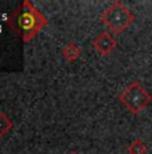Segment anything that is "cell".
I'll return each instance as SVG.
<instances>
[{
  "label": "cell",
  "mask_w": 152,
  "mask_h": 154,
  "mask_svg": "<svg viewBox=\"0 0 152 154\" xmlns=\"http://www.w3.org/2000/svg\"><path fill=\"white\" fill-rule=\"evenodd\" d=\"M49 20L30 0H24L8 16L7 24L24 43L32 40L47 26Z\"/></svg>",
  "instance_id": "6da1fadb"
},
{
  "label": "cell",
  "mask_w": 152,
  "mask_h": 154,
  "mask_svg": "<svg viewBox=\"0 0 152 154\" xmlns=\"http://www.w3.org/2000/svg\"><path fill=\"white\" fill-rule=\"evenodd\" d=\"M135 22V15L121 2H113L101 15V23L112 34L120 35Z\"/></svg>",
  "instance_id": "7a4b0ae2"
},
{
  "label": "cell",
  "mask_w": 152,
  "mask_h": 154,
  "mask_svg": "<svg viewBox=\"0 0 152 154\" xmlns=\"http://www.w3.org/2000/svg\"><path fill=\"white\" fill-rule=\"evenodd\" d=\"M117 99L131 114L137 115L152 102V94L139 81H132L118 94Z\"/></svg>",
  "instance_id": "3957f363"
},
{
  "label": "cell",
  "mask_w": 152,
  "mask_h": 154,
  "mask_svg": "<svg viewBox=\"0 0 152 154\" xmlns=\"http://www.w3.org/2000/svg\"><path fill=\"white\" fill-rule=\"evenodd\" d=\"M92 44H93V48L96 50L101 56H106V55L112 54L116 50V47H117V40H116L115 35H113L112 32L102 31L94 38Z\"/></svg>",
  "instance_id": "277c9868"
},
{
  "label": "cell",
  "mask_w": 152,
  "mask_h": 154,
  "mask_svg": "<svg viewBox=\"0 0 152 154\" xmlns=\"http://www.w3.org/2000/svg\"><path fill=\"white\" fill-rule=\"evenodd\" d=\"M61 54H62V58H63L66 62H69V63H73V62L78 60V59L81 58L82 50L79 48V47L77 46L76 43L70 42V43H67L66 46L63 47V48H62Z\"/></svg>",
  "instance_id": "5b68a950"
},
{
  "label": "cell",
  "mask_w": 152,
  "mask_h": 154,
  "mask_svg": "<svg viewBox=\"0 0 152 154\" xmlns=\"http://www.w3.org/2000/svg\"><path fill=\"white\" fill-rule=\"evenodd\" d=\"M128 154H148V146L144 141L141 140H133L127 146Z\"/></svg>",
  "instance_id": "8992f818"
},
{
  "label": "cell",
  "mask_w": 152,
  "mask_h": 154,
  "mask_svg": "<svg viewBox=\"0 0 152 154\" xmlns=\"http://www.w3.org/2000/svg\"><path fill=\"white\" fill-rule=\"evenodd\" d=\"M12 127H14V123L10 119V117L7 114H4L3 111H0V138L7 135L12 130Z\"/></svg>",
  "instance_id": "52a82bcc"
},
{
  "label": "cell",
  "mask_w": 152,
  "mask_h": 154,
  "mask_svg": "<svg viewBox=\"0 0 152 154\" xmlns=\"http://www.w3.org/2000/svg\"><path fill=\"white\" fill-rule=\"evenodd\" d=\"M69 154H79V153H76V152H70Z\"/></svg>",
  "instance_id": "ba28073f"
}]
</instances>
